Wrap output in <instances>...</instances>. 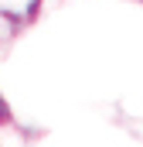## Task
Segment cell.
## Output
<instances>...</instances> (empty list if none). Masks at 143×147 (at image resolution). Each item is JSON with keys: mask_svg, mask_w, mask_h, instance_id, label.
I'll return each instance as SVG.
<instances>
[{"mask_svg": "<svg viewBox=\"0 0 143 147\" xmlns=\"http://www.w3.org/2000/svg\"><path fill=\"white\" fill-rule=\"evenodd\" d=\"M0 120H7V106L3 103H0Z\"/></svg>", "mask_w": 143, "mask_h": 147, "instance_id": "2", "label": "cell"}, {"mask_svg": "<svg viewBox=\"0 0 143 147\" xmlns=\"http://www.w3.org/2000/svg\"><path fill=\"white\" fill-rule=\"evenodd\" d=\"M41 0H0V45L34 21Z\"/></svg>", "mask_w": 143, "mask_h": 147, "instance_id": "1", "label": "cell"}]
</instances>
